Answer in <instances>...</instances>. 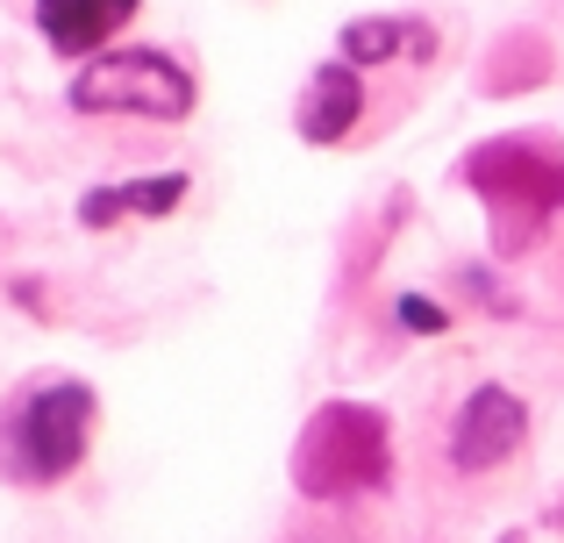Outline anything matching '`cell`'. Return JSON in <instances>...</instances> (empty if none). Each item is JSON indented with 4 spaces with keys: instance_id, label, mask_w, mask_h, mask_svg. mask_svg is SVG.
<instances>
[{
    "instance_id": "cell-1",
    "label": "cell",
    "mask_w": 564,
    "mask_h": 543,
    "mask_svg": "<svg viewBox=\"0 0 564 543\" xmlns=\"http://www.w3.org/2000/svg\"><path fill=\"white\" fill-rule=\"evenodd\" d=\"M100 422V393L72 372H43L0 401V479L8 487H57L86 465Z\"/></svg>"
},
{
    "instance_id": "cell-2",
    "label": "cell",
    "mask_w": 564,
    "mask_h": 543,
    "mask_svg": "<svg viewBox=\"0 0 564 543\" xmlns=\"http://www.w3.org/2000/svg\"><path fill=\"white\" fill-rule=\"evenodd\" d=\"M65 100L79 115H137V122H186L200 86L172 51L158 43H129V51H100L72 72Z\"/></svg>"
},
{
    "instance_id": "cell-3",
    "label": "cell",
    "mask_w": 564,
    "mask_h": 543,
    "mask_svg": "<svg viewBox=\"0 0 564 543\" xmlns=\"http://www.w3.org/2000/svg\"><path fill=\"white\" fill-rule=\"evenodd\" d=\"M293 479H301V493H315V501H350V493L379 487L386 479V422L358 401H329L307 422Z\"/></svg>"
},
{
    "instance_id": "cell-4",
    "label": "cell",
    "mask_w": 564,
    "mask_h": 543,
    "mask_svg": "<svg viewBox=\"0 0 564 543\" xmlns=\"http://www.w3.org/2000/svg\"><path fill=\"white\" fill-rule=\"evenodd\" d=\"M471 186L486 194V208L514 229H536L557 215L564 200V151H551L543 137H508V143H486L471 158Z\"/></svg>"
},
{
    "instance_id": "cell-5",
    "label": "cell",
    "mask_w": 564,
    "mask_h": 543,
    "mask_svg": "<svg viewBox=\"0 0 564 543\" xmlns=\"http://www.w3.org/2000/svg\"><path fill=\"white\" fill-rule=\"evenodd\" d=\"M529 436V408L508 387H479L451 422V465L457 473H494L500 458H514Z\"/></svg>"
},
{
    "instance_id": "cell-6",
    "label": "cell",
    "mask_w": 564,
    "mask_h": 543,
    "mask_svg": "<svg viewBox=\"0 0 564 543\" xmlns=\"http://www.w3.org/2000/svg\"><path fill=\"white\" fill-rule=\"evenodd\" d=\"M143 0H29V14H36V36L51 43L57 57H100L115 36H122L129 22H137Z\"/></svg>"
},
{
    "instance_id": "cell-7",
    "label": "cell",
    "mask_w": 564,
    "mask_h": 543,
    "mask_svg": "<svg viewBox=\"0 0 564 543\" xmlns=\"http://www.w3.org/2000/svg\"><path fill=\"white\" fill-rule=\"evenodd\" d=\"M293 122H301L307 143H344L350 129L365 122V79H358V65H344V57L322 65L315 79L301 86V115H293Z\"/></svg>"
},
{
    "instance_id": "cell-8",
    "label": "cell",
    "mask_w": 564,
    "mask_h": 543,
    "mask_svg": "<svg viewBox=\"0 0 564 543\" xmlns=\"http://www.w3.org/2000/svg\"><path fill=\"white\" fill-rule=\"evenodd\" d=\"M186 172H158V180H115V186H94V194L79 200V222L86 229H115V222H165L172 208L186 200Z\"/></svg>"
},
{
    "instance_id": "cell-9",
    "label": "cell",
    "mask_w": 564,
    "mask_h": 543,
    "mask_svg": "<svg viewBox=\"0 0 564 543\" xmlns=\"http://www.w3.org/2000/svg\"><path fill=\"white\" fill-rule=\"evenodd\" d=\"M436 29L414 14H358L344 29V65H393V57H429Z\"/></svg>"
},
{
    "instance_id": "cell-10",
    "label": "cell",
    "mask_w": 564,
    "mask_h": 543,
    "mask_svg": "<svg viewBox=\"0 0 564 543\" xmlns=\"http://www.w3.org/2000/svg\"><path fill=\"white\" fill-rule=\"evenodd\" d=\"M393 315H400V329H414V336H436L443 322H451L436 301H422V293H400V301H393Z\"/></svg>"
}]
</instances>
